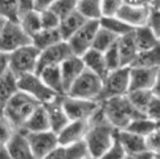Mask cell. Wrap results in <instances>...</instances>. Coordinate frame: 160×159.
<instances>
[{"instance_id":"d590c367","label":"cell","mask_w":160,"mask_h":159,"mask_svg":"<svg viewBox=\"0 0 160 159\" xmlns=\"http://www.w3.org/2000/svg\"><path fill=\"white\" fill-rule=\"evenodd\" d=\"M0 16L7 20L18 21L20 18L19 0H0Z\"/></svg>"},{"instance_id":"d6986e66","label":"cell","mask_w":160,"mask_h":159,"mask_svg":"<svg viewBox=\"0 0 160 159\" xmlns=\"http://www.w3.org/2000/svg\"><path fill=\"white\" fill-rule=\"evenodd\" d=\"M60 68H61V74H62V80H64V86H65V93H66L68 89L70 88V85L85 70V64H83V60L81 56L72 54L69 59H66L62 62Z\"/></svg>"},{"instance_id":"ba28073f","label":"cell","mask_w":160,"mask_h":159,"mask_svg":"<svg viewBox=\"0 0 160 159\" xmlns=\"http://www.w3.org/2000/svg\"><path fill=\"white\" fill-rule=\"evenodd\" d=\"M19 89L21 92L29 94L31 97L37 100L40 104H45V102L52 101L56 98L58 93H56L52 90L47 84H45L41 77L38 76V73H29V74H24L18 78Z\"/></svg>"},{"instance_id":"8fae6325","label":"cell","mask_w":160,"mask_h":159,"mask_svg":"<svg viewBox=\"0 0 160 159\" xmlns=\"http://www.w3.org/2000/svg\"><path fill=\"white\" fill-rule=\"evenodd\" d=\"M27 133V131H25ZM27 137L29 139L31 150L35 159H45L48 155L60 145L58 135L53 130H44V131H35L27 133Z\"/></svg>"},{"instance_id":"7bdbcfd3","label":"cell","mask_w":160,"mask_h":159,"mask_svg":"<svg viewBox=\"0 0 160 159\" xmlns=\"http://www.w3.org/2000/svg\"><path fill=\"white\" fill-rule=\"evenodd\" d=\"M103 158H114V159H119V158H127L126 156V151L123 149V146L119 141L118 134L115 133V137L112 139V143L110 146V149L106 152V155Z\"/></svg>"},{"instance_id":"c3c4849f","label":"cell","mask_w":160,"mask_h":159,"mask_svg":"<svg viewBox=\"0 0 160 159\" xmlns=\"http://www.w3.org/2000/svg\"><path fill=\"white\" fill-rule=\"evenodd\" d=\"M8 70V53L0 52V76Z\"/></svg>"},{"instance_id":"d6a6232c","label":"cell","mask_w":160,"mask_h":159,"mask_svg":"<svg viewBox=\"0 0 160 159\" xmlns=\"http://www.w3.org/2000/svg\"><path fill=\"white\" fill-rule=\"evenodd\" d=\"M118 36L114 35L112 32H110L106 28L101 27L98 28V31L95 33V37H94V41H93V47L94 49H98L101 52H105L108 48H111L112 45H115L118 41Z\"/></svg>"},{"instance_id":"44dd1931","label":"cell","mask_w":160,"mask_h":159,"mask_svg":"<svg viewBox=\"0 0 160 159\" xmlns=\"http://www.w3.org/2000/svg\"><path fill=\"white\" fill-rule=\"evenodd\" d=\"M81 57L83 60L85 68H86L88 70L95 73V74H98L102 78H105L107 76L108 68L106 64L103 52H101L98 49H94V48H90L89 50H86V52L81 56Z\"/></svg>"},{"instance_id":"11a10c76","label":"cell","mask_w":160,"mask_h":159,"mask_svg":"<svg viewBox=\"0 0 160 159\" xmlns=\"http://www.w3.org/2000/svg\"><path fill=\"white\" fill-rule=\"evenodd\" d=\"M0 145H3V143H0Z\"/></svg>"},{"instance_id":"b9f144b4","label":"cell","mask_w":160,"mask_h":159,"mask_svg":"<svg viewBox=\"0 0 160 159\" xmlns=\"http://www.w3.org/2000/svg\"><path fill=\"white\" fill-rule=\"evenodd\" d=\"M147 139V146L150 149L155 158H160V125L146 138Z\"/></svg>"},{"instance_id":"5b68a950","label":"cell","mask_w":160,"mask_h":159,"mask_svg":"<svg viewBox=\"0 0 160 159\" xmlns=\"http://www.w3.org/2000/svg\"><path fill=\"white\" fill-rule=\"evenodd\" d=\"M102 84H103V78L85 68V70L70 85V88L68 89L65 94L72 95V97L99 101L102 93Z\"/></svg>"},{"instance_id":"bcb514c9","label":"cell","mask_w":160,"mask_h":159,"mask_svg":"<svg viewBox=\"0 0 160 159\" xmlns=\"http://www.w3.org/2000/svg\"><path fill=\"white\" fill-rule=\"evenodd\" d=\"M56 0H35V9L41 12V11L49 9L54 4Z\"/></svg>"},{"instance_id":"60d3db41","label":"cell","mask_w":160,"mask_h":159,"mask_svg":"<svg viewBox=\"0 0 160 159\" xmlns=\"http://www.w3.org/2000/svg\"><path fill=\"white\" fill-rule=\"evenodd\" d=\"M126 2L124 0H102V16H115Z\"/></svg>"},{"instance_id":"cb8c5ba5","label":"cell","mask_w":160,"mask_h":159,"mask_svg":"<svg viewBox=\"0 0 160 159\" xmlns=\"http://www.w3.org/2000/svg\"><path fill=\"white\" fill-rule=\"evenodd\" d=\"M21 130H24V131H27V133H35V131L50 130L49 118H48L47 110H45V107H44L42 104L32 113V115L27 119L24 125H22Z\"/></svg>"},{"instance_id":"e0dca14e","label":"cell","mask_w":160,"mask_h":159,"mask_svg":"<svg viewBox=\"0 0 160 159\" xmlns=\"http://www.w3.org/2000/svg\"><path fill=\"white\" fill-rule=\"evenodd\" d=\"M89 130V121H83V119H70L64 126L57 135H58L60 145H69L73 142L85 139Z\"/></svg>"},{"instance_id":"52a82bcc","label":"cell","mask_w":160,"mask_h":159,"mask_svg":"<svg viewBox=\"0 0 160 159\" xmlns=\"http://www.w3.org/2000/svg\"><path fill=\"white\" fill-rule=\"evenodd\" d=\"M32 43V37L24 31V28L18 21L8 20L0 35V52L12 53L13 50Z\"/></svg>"},{"instance_id":"9a60e30c","label":"cell","mask_w":160,"mask_h":159,"mask_svg":"<svg viewBox=\"0 0 160 159\" xmlns=\"http://www.w3.org/2000/svg\"><path fill=\"white\" fill-rule=\"evenodd\" d=\"M160 68L150 66H130V90L152 89Z\"/></svg>"},{"instance_id":"681fc988","label":"cell","mask_w":160,"mask_h":159,"mask_svg":"<svg viewBox=\"0 0 160 159\" xmlns=\"http://www.w3.org/2000/svg\"><path fill=\"white\" fill-rule=\"evenodd\" d=\"M152 93L155 94L156 97L160 98V70H159V74H158L156 81H155V84H153V86H152Z\"/></svg>"},{"instance_id":"1f68e13d","label":"cell","mask_w":160,"mask_h":159,"mask_svg":"<svg viewBox=\"0 0 160 159\" xmlns=\"http://www.w3.org/2000/svg\"><path fill=\"white\" fill-rule=\"evenodd\" d=\"M77 9L88 20H99L102 18V0H78Z\"/></svg>"},{"instance_id":"83f0119b","label":"cell","mask_w":160,"mask_h":159,"mask_svg":"<svg viewBox=\"0 0 160 159\" xmlns=\"http://www.w3.org/2000/svg\"><path fill=\"white\" fill-rule=\"evenodd\" d=\"M99 25L106 28L110 32H112L114 35H117L118 37L124 36L127 33L132 32L134 28L130 24H127L123 19H121L118 15L115 16H102L99 19Z\"/></svg>"},{"instance_id":"3957f363","label":"cell","mask_w":160,"mask_h":159,"mask_svg":"<svg viewBox=\"0 0 160 159\" xmlns=\"http://www.w3.org/2000/svg\"><path fill=\"white\" fill-rule=\"evenodd\" d=\"M40 105L41 104L37 100L19 89L5 104L4 115L9 118V121L15 125L16 129H21L25 121Z\"/></svg>"},{"instance_id":"f546056e","label":"cell","mask_w":160,"mask_h":159,"mask_svg":"<svg viewBox=\"0 0 160 159\" xmlns=\"http://www.w3.org/2000/svg\"><path fill=\"white\" fill-rule=\"evenodd\" d=\"M158 122H155L153 119L148 118L146 114L144 115H140V117H136L135 119H132L128 126L126 127L127 130H130V131H132L135 134H139L142 135V137H148L153 130H155L158 127Z\"/></svg>"},{"instance_id":"7a4b0ae2","label":"cell","mask_w":160,"mask_h":159,"mask_svg":"<svg viewBox=\"0 0 160 159\" xmlns=\"http://www.w3.org/2000/svg\"><path fill=\"white\" fill-rule=\"evenodd\" d=\"M101 106H102V110H103L106 118L118 130L126 129L128 126V123L136 117L144 115V113L138 110L131 104L127 94L101 101Z\"/></svg>"},{"instance_id":"8992f818","label":"cell","mask_w":160,"mask_h":159,"mask_svg":"<svg viewBox=\"0 0 160 159\" xmlns=\"http://www.w3.org/2000/svg\"><path fill=\"white\" fill-rule=\"evenodd\" d=\"M130 90V66H121L110 70L103 78L101 100L103 101L111 97L127 94Z\"/></svg>"},{"instance_id":"603a6c76","label":"cell","mask_w":160,"mask_h":159,"mask_svg":"<svg viewBox=\"0 0 160 159\" xmlns=\"http://www.w3.org/2000/svg\"><path fill=\"white\" fill-rule=\"evenodd\" d=\"M88 21L89 20L85 18L78 9L73 11L69 15H66L65 18H62L58 28H60V32H61L62 37H64V40H68L74 32H77L79 28L86 24Z\"/></svg>"},{"instance_id":"9c48e42d","label":"cell","mask_w":160,"mask_h":159,"mask_svg":"<svg viewBox=\"0 0 160 159\" xmlns=\"http://www.w3.org/2000/svg\"><path fill=\"white\" fill-rule=\"evenodd\" d=\"M62 104L70 119H83L89 121L101 107V101L86 100L72 95H62Z\"/></svg>"},{"instance_id":"f907efd6","label":"cell","mask_w":160,"mask_h":159,"mask_svg":"<svg viewBox=\"0 0 160 159\" xmlns=\"http://www.w3.org/2000/svg\"><path fill=\"white\" fill-rule=\"evenodd\" d=\"M0 159H11L9 151L5 145H0Z\"/></svg>"},{"instance_id":"e575fe53","label":"cell","mask_w":160,"mask_h":159,"mask_svg":"<svg viewBox=\"0 0 160 159\" xmlns=\"http://www.w3.org/2000/svg\"><path fill=\"white\" fill-rule=\"evenodd\" d=\"M65 147V159H88L90 156V151L85 139L73 142L69 145H64Z\"/></svg>"},{"instance_id":"5bb4252c","label":"cell","mask_w":160,"mask_h":159,"mask_svg":"<svg viewBox=\"0 0 160 159\" xmlns=\"http://www.w3.org/2000/svg\"><path fill=\"white\" fill-rule=\"evenodd\" d=\"M151 12H152V5L124 3L122 8L119 9L118 16L132 28H138L148 24L151 18Z\"/></svg>"},{"instance_id":"f35d334b","label":"cell","mask_w":160,"mask_h":159,"mask_svg":"<svg viewBox=\"0 0 160 159\" xmlns=\"http://www.w3.org/2000/svg\"><path fill=\"white\" fill-rule=\"evenodd\" d=\"M105 54V60H106V64L108 68V72L114 70V69H118V68L122 66V61H121V56H119V50L117 44L112 45L111 48H108L107 50L103 52Z\"/></svg>"},{"instance_id":"484cf974","label":"cell","mask_w":160,"mask_h":159,"mask_svg":"<svg viewBox=\"0 0 160 159\" xmlns=\"http://www.w3.org/2000/svg\"><path fill=\"white\" fill-rule=\"evenodd\" d=\"M64 40L62 37L60 28H52V29H45L42 28L40 32H37L35 36L32 37V44L38 49V50H44L52 45L60 43Z\"/></svg>"},{"instance_id":"d4e9b609","label":"cell","mask_w":160,"mask_h":159,"mask_svg":"<svg viewBox=\"0 0 160 159\" xmlns=\"http://www.w3.org/2000/svg\"><path fill=\"white\" fill-rule=\"evenodd\" d=\"M132 35H134L136 45H138L139 52L151 49L152 47H155V45H158L160 43V40L158 38L156 33L153 32V29L148 24L138 27V28H134Z\"/></svg>"},{"instance_id":"816d5d0a","label":"cell","mask_w":160,"mask_h":159,"mask_svg":"<svg viewBox=\"0 0 160 159\" xmlns=\"http://www.w3.org/2000/svg\"><path fill=\"white\" fill-rule=\"evenodd\" d=\"M126 3L130 4H146V5H151L153 0H124Z\"/></svg>"},{"instance_id":"9f6ffc18","label":"cell","mask_w":160,"mask_h":159,"mask_svg":"<svg viewBox=\"0 0 160 159\" xmlns=\"http://www.w3.org/2000/svg\"><path fill=\"white\" fill-rule=\"evenodd\" d=\"M159 125H160V122H159Z\"/></svg>"},{"instance_id":"7402d4cb","label":"cell","mask_w":160,"mask_h":159,"mask_svg":"<svg viewBox=\"0 0 160 159\" xmlns=\"http://www.w3.org/2000/svg\"><path fill=\"white\" fill-rule=\"evenodd\" d=\"M38 76L41 80L48 85V86L54 90L58 94H65V86H64V80L61 74V68L60 65H53V66H45L40 69Z\"/></svg>"},{"instance_id":"6da1fadb","label":"cell","mask_w":160,"mask_h":159,"mask_svg":"<svg viewBox=\"0 0 160 159\" xmlns=\"http://www.w3.org/2000/svg\"><path fill=\"white\" fill-rule=\"evenodd\" d=\"M117 130L106 118L102 106L89 119V130L85 137L91 158H103L110 149Z\"/></svg>"},{"instance_id":"ee69618b","label":"cell","mask_w":160,"mask_h":159,"mask_svg":"<svg viewBox=\"0 0 160 159\" xmlns=\"http://www.w3.org/2000/svg\"><path fill=\"white\" fill-rule=\"evenodd\" d=\"M144 114L148 118L153 119L155 122H158V123L160 122V98L156 97L155 94H153L152 100L150 101V104H148L147 109L144 111Z\"/></svg>"},{"instance_id":"db71d44e","label":"cell","mask_w":160,"mask_h":159,"mask_svg":"<svg viewBox=\"0 0 160 159\" xmlns=\"http://www.w3.org/2000/svg\"><path fill=\"white\" fill-rule=\"evenodd\" d=\"M151 5H152V8H155V9L160 11V0H153Z\"/></svg>"},{"instance_id":"277c9868","label":"cell","mask_w":160,"mask_h":159,"mask_svg":"<svg viewBox=\"0 0 160 159\" xmlns=\"http://www.w3.org/2000/svg\"><path fill=\"white\" fill-rule=\"evenodd\" d=\"M40 50L32 43L8 54V69L16 77L37 72Z\"/></svg>"},{"instance_id":"f6af8a7d","label":"cell","mask_w":160,"mask_h":159,"mask_svg":"<svg viewBox=\"0 0 160 159\" xmlns=\"http://www.w3.org/2000/svg\"><path fill=\"white\" fill-rule=\"evenodd\" d=\"M148 25L152 28L153 32L156 33L158 38L160 40V11L152 8L151 18H150V21H148Z\"/></svg>"},{"instance_id":"f1b7e54d","label":"cell","mask_w":160,"mask_h":159,"mask_svg":"<svg viewBox=\"0 0 160 159\" xmlns=\"http://www.w3.org/2000/svg\"><path fill=\"white\" fill-rule=\"evenodd\" d=\"M19 23L31 37H33L37 32H40L42 29L41 15H40V12L36 9H32V11H28V12L21 13L20 18H19Z\"/></svg>"},{"instance_id":"8d00e7d4","label":"cell","mask_w":160,"mask_h":159,"mask_svg":"<svg viewBox=\"0 0 160 159\" xmlns=\"http://www.w3.org/2000/svg\"><path fill=\"white\" fill-rule=\"evenodd\" d=\"M77 3L78 0H56L54 4L50 7V9L60 16V19L65 18L66 15L77 9Z\"/></svg>"},{"instance_id":"f5cc1de1","label":"cell","mask_w":160,"mask_h":159,"mask_svg":"<svg viewBox=\"0 0 160 159\" xmlns=\"http://www.w3.org/2000/svg\"><path fill=\"white\" fill-rule=\"evenodd\" d=\"M7 19H4L3 16H0V35H2V32H3V29H4V27H5V24H7Z\"/></svg>"},{"instance_id":"4fadbf2b","label":"cell","mask_w":160,"mask_h":159,"mask_svg":"<svg viewBox=\"0 0 160 159\" xmlns=\"http://www.w3.org/2000/svg\"><path fill=\"white\" fill-rule=\"evenodd\" d=\"M72 54V49L69 47L66 40L57 43L52 47H49L44 50H40L38 56V64H37V72L45 66H53V65H61L66 59H69Z\"/></svg>"},{"instance_id":"7dc6e473","label":"cell","mask_w":160,"mask_h":159,"mask_svg":"<svg viewBox=\"0 0 160 159\" xmlns=\"http://www.w3.org/2000/svg\"><path fill=\"white\" fill-rule=\"evenodd\" d=\"M19 9H20V15L35 9V0H19Z\"/></svg>"},{"instance_id":"ffe728a7","label":"cell","mask_w":160,"mask_h":159,"mask_svg":"<svg viewBox=\"0 0 160 159\" xmlns=\"http://www.w3.org/2000/svg\"><path fill=\"white\" fill-rule=\"evenodd\" d=\"M117 47L119 50V56H121L122 66H131L139 54V49L135 43L132 32L119 37L117 41Z\"/></svg>"},{"instance_id":"30bf717a","label":"cell","mask_w":160,"mask_h":159,"mask_svg":"<svg viewBox=\"0 0 160 159\" xmlns=\"http://www.w3.org/2000/svg\"><path fill=\"white\" fill-rule=\"evenodd\" d=\"M117 134L119 137V141L126 151L127 158H155L153 152L148 149L146 137H142L139 134H135L127 129L117 130Z\"/></svg>"},{"instance_id":"74e56055","label":"cell","mask_w":160,"mask_h":159,"mask_svg":"<svg viewBox=\"0 0 160 159\" xmlns=\"http://www.w3.org/2000/svg\"><path fill=\"white\" fill-rule=\"evenodd\" d=\"M16 130L18 129L9 121L8 117H5L4 114L0 115V143H3V145L7 143L11 139V137L15 134Z\"/></svg>"},{"instance_id":"4316f807","label":"cell","mask_w":160,"mask_h":159,"mask_svg":"<svg viewBox=\"0 0 160 159\" xmlns=\"http://www.w3.org/2000/svg\"><path fill=\"white\" fill-rule=\"evenodd\" d=\"M19 90L18 77H16L9 69L0 76V102L7 104V101Z\"/></svg>"},{"instance_id":"2e32d148","label":"cell","mask_w":160,"mask_h":159,"mask_svg":"<svg viewBox=\"0 0 160 159\" xmlns=\"http://www.w3.org/2000/svg\"><path fill=\"white\" fill-rule=\"evenodd\" d=\"M62 95L64 94H60V95H57L56 98H53L52 101L42 104L45 110H47L48 118H49L50 130H53L54 133H58L60 130L64 126H66V123L70 121V118L64 107V104H62Z\"/></svg>"},{"instance_id":"836d02e7","label":"cell","mask_w":160,"mask_h":159,"mask_svg":"<svg viewBox=\"0 0 160 159\" xmlns=\"http://www.w3.org/2000/svg\"><path fill=\"white\" fill-rule=\"evenodd\" d=\"M127 97L136 109L144 113L150 101L153 97V93L152 89H134V90H128Z\"/></svg>"},{"instance_id":"4dcf8cb0","label":"cell","mask_w":160,"mask_h":159,"mask_svg":"<svg viewBox=\"0 0 160 159\" xmlns=\"http://www.w3.org/2000/svg\"><path fill=\"white\" fill-rule=\"evenodd\" d=\"M131 66H150L160 68V43L151 49L142 50Z\"/></svg>"},{"instance_id":"ab89813d","label":"cell","mask_w":160,"mask_h":159,"mask_svg":"<svg viewBox=\"0 0 160 159\" xmlns=\"http://www.w3.org/2000/svg\"><path fill=\"white\" fill-rule=\"evenodd\" d=\"M40 15H41L42 28H45V29H52V28H58L60 27V21H61L60 16L50 8L45 9V11H41Z\"/></svg>"},{"instance_id":"ac0fdd59","label":"cell","mask_w":160,"mask_h":159,"mask_svg":"<svg viewBox=\"0 0 160 159\" xmlns=\"http://www.w3.org/2000/svg\"><path fill=\"white\" fill-rule=\"evenodd\" d=\"M5 146H7L9 151L11 158H19V159L33 158L29 139L27 137V133L21 129L16 130L15 134L11 137V139L5 143Z\"/></svg>"},{"instance_id":"7c38bea8","label":"cell","mask_w":160,"mask_h":159,"mask_svg":"<svg viewBox=\"0 0 160 159\" xmlns=\"http://www.w3.org/2000/svg\"><path fill=\"white\" fill-rule=\"evenodd\" d=\"M98 28H99V20H89L77 32H74L66 40L72 52L77 56H82L86 50H89L93 47V41Z\"/></svg>"}]
</instances>
